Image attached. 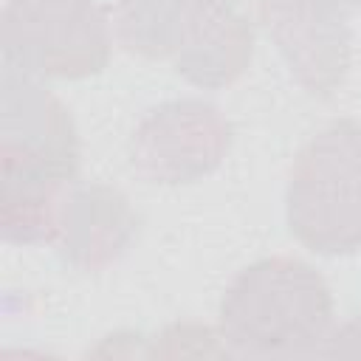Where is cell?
<instances>
[{"label":"cell","instance_id":"8992f818","mask_svg":"<svg viewBox=\"0 0 361 361\" xmlns=\"http://www.w3.org/2000/svg\"><path fill=\"white\" fill-rule=\"evenodd\" d=\"M228 149V124L200 99H178L152 107L135 127L127 155L147 183H192L209 175Z\"/></svg>","mask_w":361,"mask_h":361},{"label":"cell","instance_id":"3957f363","mask_svg":"<svg viewBox=\"0 0 361 361\" xmlns=\"http://www.w3.org/2000/svg\"><path fill=\"white\" fill-rule=\"evenodd\" d=\"M116 34L127 51L169 56L203 87L228 85L251 56V28L234 0H116Z\"/></svg>","mask_w":361,"mask_h":361},{"label":"cell","instance_id":"7a4b0ae2","mask_svg":"<svg viewBox=\"0 0 361 361\" xmlns=\"http://www.w3.org/2000/svg\"><path fill=\"white\" fill-rule=\"evenodd\" d=\"M333 333V293L296 257H265L243 268L220 302V336L248 355L322 353Z\"/></svg>","mask_w":361,"mask_h":361},{"label":"cell","instance_id":"52a82bcc","mask_svg":"<svg viewBox=\"0 0 361 361\" xmlns=\"http://www.w3.org/2000/svg\"><path fill=\"white\" fill-rule=\"evenodd\" d=\"M361 0H259L268 37L288 59L296 79L330 96L350 62V14Z\"/></svg>","mask_w":361,"mask_h":361},{"label":"cell","instance_id":"5b68a950","mask_svg":"<svg viewBox=\"0 0 361 361\" xmlns=\"http://www.w3.org/2000/svg\"><path fill=\"white\" fill-rule=\"evenodd\" d=\"M110 56V28L93 0H8L3 65L25 76L85 79Z\"/></svg>","mask_w":361,"mask_h":361},{"label":"cell","instance_id":"6da1fadb","mask_svg":"<svg viewBox=\"0 0 361 361\" xmlns=\"http://www.w3.org/2000/svg\"><path fill=\"white\" fill-rule=\"evenodd\" d=\"M6 68V65H3ZM79 166V141L68 110L31 76L3 71L0 124V228L8 243L59 234L65 183Z\"/></svg>","mask_w":361,"mask_h":361},{"label":"cell","instance_id":"ba28073f","mask_svg":"<svg viewBox=\"0 0 361 361\" xmlns=\"http://www.w3.org/2000/svg\"><path fill=\"white\" fill-rule=\"evenodd\" d=\"M133 228L135 214L124 195L99 183L76 189L59 214V254L73 268L96 271L124 251Z\"/></svg>","mask_w":361,"mask_h":361},{"label":"cell","instance_id":"277c9868","mask_svg":"<svg viewBox=\"0 0 361 361\" xmlns=\"http://www.w3.org/2000/svg\"><path fill=\"white\" fill-rule=\"evenodd\" d=\"M288 228L319 254L361 251V124L341 118L296 155L288 180Z\"/></svg>","mask_w":361,"mask_h":361},{"label":"cell","instance_id":"9c48e42d","mask_svg":"<svg viewBox=\"0 0 361 361\" xmlns=\"http://www.w3.org/2000/svg\"><path fill=\"white\" fill-rule=\"evenodd\" d=\"M322 355H361V316L347 322L341 330L330 333Z\"/></svg>","mask_w":361,"mask_h":361}]
</instances>
